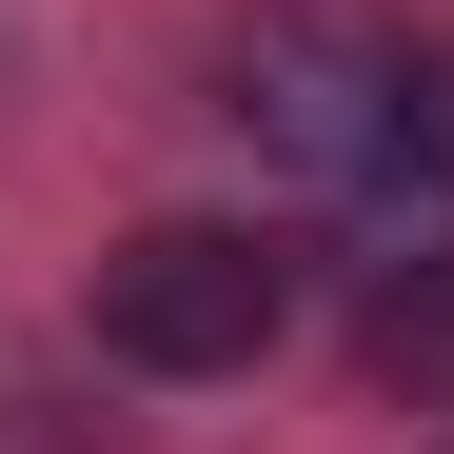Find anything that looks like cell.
<instances>
[{"label": "cell", "instance_id": "cell-3", "mask_svg": "<svg viewBox=\"0 0 454 454\" xmlns=\"http://www.w3.org/2000/svg\"><path fill=\"white\" fill-rule=\"evenodd\" d=\"M356 356L395 375V395H454V238H434V257H395V277H375V317H356Z\"/></svg>", "mask_w": 454, "mask_h": 454}, {"label": "cell", "instance_id": "cell-1", "mask_svg": "<svg viewBox=\"0 0 454 454\" xmlns=\"http://www.w3.org/2000/svg\"><path fill=\"white\" fill-rule=\"evenodd\" d=\"M395 20L375 0H257L238 40H217V119L257 138V159L296 178H375V119H395Z\"/></svg>", "mask_w": 454, "mask_h": 454}, {"label": "cell", "instance_id": "cell-2", "mask_svg": "<svg viewBox=\"0 0 454 454\" xmlns=\"http://www.w3.org/2000/svg\"><path fill=\"white\" fill-rule=\"evenodd\" d=\"M99 336L138 375H238L277 336V257L238 238V217H138V238L99 257Z\"/></svg>", "mask_w": 454, "mask_h": 454}, {"label": "cell", "instance_id": "cell-4", "mask_svg": "<svg viewBox=\"0 0 454 454\" xmlns=\"http://www.w3.org/2000/svg\"><path fill=\"white\" fill-rule=\"evenodd\" d=\"M375 178H454V40L395 59V119H375Z\"/></svg>", "mask_w": 454, "mask_h": 454}]
</instances>
